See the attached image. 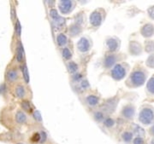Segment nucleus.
<instances>
[{
  "instance_id": "f8f14e48",
  "label": "nucleus",
  "mask_w": 154,
  "mask_h": 144,
  "mask_svg": "<svg viewBox=\"0 0 154 144\" xmlns=\"http://www.w3.org/2000/svg\"><path fill=\"white\" fill-rule=\"evenodd\" d=\"M135 114V108L132 105H127L123 109V115L127 119H132Z\"/></svg>"
},
{
  "instance_id": "c03bdc74",
  "label": "nucleus",
  "mask_w": 154,
  "mask_h": 144,
  "mask_svg": "<svg viewBox=\"0 0 154 144\" xmlns=\"http://www.w3.org/2000/svg\"><path fill=\"white\" fill-rule=\"evenodd\" d=\"M17 144H24V143H17Z\"/></svg>"
},
{
  "instance_id": "a19ab883",
  "label": "nucleus",
  "mask_w": 154,
  "mask_h": 144,
  "mask_svg": "<svg viewBox=\"0 0 154 144\" xmlns=\"http://www.w3.org/2000/svg\"><path fill=\"white\" fill-rule=\"evenodd\" d=\"M81 73H75V75H74V77H73V79H74V80L75 81H79L81 79Z\"/></svg>"
},
{
  "instance_id": "dca6fc26",
  "label": "nucleus",
  "mask_w": 154,
  "mask_h": 144,
  "mask_svg": "<svg viewBox=\"0 0 154 144\" xmlns=\"http://www.w3.org/2000/svg\"><path fill=\"white\" fill-rule=\"evenodd\" d=\"M15 120L18 124H25L27 122V115L22 111H18L15 114Z\"/></svg>"
},
{
  "instance_id": "b1692460",
  "label": "nucleus",
  "mask_w": 154,
  "mask_h": 144,
  "mask_svg": "<svg viewBox=\"0 0 154 144\" xmlns=\"http://www.w3.org/2000/svg\"><path fill=\"white\" fill-rule=\"evenodd\" d=\"M62 54H63V57L65 60H70L72 58V53L69 48H64L62 51Z\"/></svg>"
},
{
  "instance_id": "7ed1b4c3",
  "label": "nucleus",
  "mask_w": 154,
  "mask_h": 144,
  "mask_svg": "<svg viewBox=\"0 0 154 144\" xmlns=\"http://www.w3.org/2000/svg\"><path fill=\"white\" fill-rule=\"evenodd\" d=\"M139 120L143 125H150L154 120V113L151 108H144L139 115Z\"/></svg>"
},
{
  "instance_id": "423d86ee",
  "label": "nucleus",
  "mask_w": 154,
  "mask_h": 144,
  "mask_svg": "<svg viewBox=\"0 0 154 144\" xmlns=\"http://www.w3.org/2000/svg\"><path fill=\"white\" fill-rule=\"evenodd\" d=\"M74 7V3L73 1L69 0H64V1H60L58 3V9L60 12L63 15L69 14Z\"/></svg>"
},
{
  "instance_id": "e433bc0d",
  "label": "nucleus",
  "mask_w": 154,
  "mask_h": 144,
  "mask_svg": "<svg viewBox=\"0 0 154 144\" xmlns=\"http://www.w3.org/2000/svg\"><path fill=\"white\" fill-rule=\"evenodd\" d=\"M133 143L134 144H144V140L142 137H137L134 139L133 141Z\"/></svg>"
},
{
  "instance_id": "c85d7f7f",
  "label": "nucleus",
  "mask_w": 154,
  "mask_h": 144,
  "mask_svg": "<svg viewBox=\"0 0 154 144\" xmlns=\"http://www.w3.org/2000/svg\"><path fill=\"white\" fill-rule=\"evenodd\" d=\"M134 131L135 132V134H137L138 137H141V136H143V135L145 134L144 130H143L141 127H140V126H135Z\"/></svg>"
},
{
  "instance_id": "bb28decb",
  "label": "nucleus",
  "mask_w": 154,
  "mask_h": 144,
  "mask_svg": "<svg viewBox=\"0 0 154 144\" xmlns=\"http://www.w3.org/2000/svg\"><path fill=\"white\" fill-rule=\"evenodd\" d=\"M147 90L151 93L154 94V77L153 78H151L147 83Z\"/></svg>"
},
{
  "instance_id": "473e14b6",
  "label": "nucleus",
  "mask_w": 154,
  "mask_h": 144,
  "mask_svg": "<svg viewBox=\"0 0 154 144\" xmlns=\"http://www.w3.org/2000/svg\"><path fill=\"white\" fill-rule=\"evenodd\" d=\"M146 50L148 52H150L152 50H154V42H153V41L147 42V44H146Z\"/></svg>"
},
{
  "instance_id": "0eeeda50",
  "label": "nucleus",
  "mask_w": 154,
  "mask_h": 144,
  "mask_svg": "<svg viewBox=\"0 0 154 144\" xmlns=\"http://www.w3.org/2000/svg\"><path fill=\"white\" fill-rule=\"evenodd\" d=\"M106 46L110 51L111 52L117 51L119 49V41L117 38L110 37L106 39Z\"/></svg>"
},
{
  "instance_id": "aec40b11",
  "label": "nucleus",
  "mask_w": 154,
  "mask_h": 144,
  "mask_svg": "<svg viewBox=\"0 0 154 144\" xmlns=\"http://www.w3.org/2000/svg\"><path fill=\"white\" fill-rule=\"evenodd\" d=\"M68 70L70 73H76L78 71V65L75 61H69L67 64Z\"/></svg>"
},
{
  "instance_id": "6ab92c4d",
  "label": "nucleus",
  "mask_w": 154,
  "mask_h": 144,
  "mask_svg": "<svg viewBox=\"0 0 154 144\" xmlns=\"http://www.w3.org/2000/svg\"><path fill=\"white\" fill-rule=\"evenodd\" d=\"M17 78H18V73H17L16 70L12 69V70H9L7 73V79L9 81H11V82L15 81V80L17 79Z\"/></svg>"
},
{
  "instance_id": "5701e85b",
  "label": "nucleus",
  "mask_w": 154,
  "mask_h": 144,
  "mask_svg": "<svg viewBox=\"0 0 154 144\" xmlns=\"http://www.w3.org/2000/svg\"><path fill=\"white\" fill-rule=\"evenodd\" d=\"M122 138L124 142L126 143H129L132 141V138H133V133L130 132V131H125L123 133L122 135Z\"/></svg>"
},
{
  "instance_id": "412c9836",
  "label": "nucleus",
  "mask_w": 154,
  "mask_h": 144,
  "mask_svg": "<svg viewBox=\"0 0 154 144\" xmlns=\"http://www.w3.org/2000/svg\"><path fill=\"white\" fill-rule=\"evenodd\" d=\"M93 118L98 122L104 121L105 120V113L103 111H96L93 114Z\"/></svg>"
},
{
  "instance_id": "c756f323",
  "label": "nucleus",
  "mask_w": 154,
  "mask_h": 144,
  "mask_svg": "<svg viewBox=\"0 0 154 144\" xmlns=\"http://www.w3.org/2000/svg\"><path fill=\"white\" fill-rule=\"evenodd\" d=\"M33 118H34L35 120H37V121H39V122L42 121V116H41V114H40V113H39V110H35V111L33 112Z\"/></svg>"
},
{
  "instance_id": "f3484780",
  "label": "nucleus",
  "mask_w": 154,
  "mask_h": 144,
  "mask_svg": "<svg viewBox=\"0 0 154 144\" xmlns=\"http://www.w3.org/2000/svg\"><path fill=\"white\" fill-rule=\"evenodd\" d=\"M57 44L61 47L64 46L67 44L68 43V38L65 34L63 33H59L57 37Z\"/></svg>"
},
{
  "instance_id": "2eb2a0df",
  "label": "nucleus",
  "mask_w": 154,
  "mask_h": 144,
  "mask_svg": "<svg viewBox=\"0 0 154 144\" xmlns=\"http://www.w3.org/2000/svg\"><path fill=\"white\" fill-rule=\"evenodd\" d=\"M81 32V27L76 24H73L69 26V33L72 37H75Z\"/></svg>"
},
{
  "instance_id": "f03ea898",
  "label": "nucleus",
  "mask_w": 154,
  "mask_h": 144,
  "mask_svg": "<svg viewBox=\"0 0 154 144\" xmlns=\"http://www.w3.org/2000/svg\"><path fill=\"white\" fill-rule=\"evenodd\" d=\"M126 73H127V70H126L125 67L120 63L116 64L111 71V77L115 80H118V81L122 80L126 76Z\"/></svg>"
},
{
  "instance_id": "58836bf2",
  "label": "nucleus",
  "mask_w": 154,
  "mask_h": 144,
  "mask_svg": "<svg viewBox=\"0 0 154 144\" xmlns=\"http://www.w3.org/2000/svg\"><path fill=\"white\" fill-rule=\"evenodd\" d=\"M46 138H47V136H46V133L45 131H42L40 133V143H43L46 141Z\"/></svg>"
},
{
  "instance_id": "20e7f679",
  "label": "nucleus",
  "mask_w": 154,
  "mask_h": 144,
  "mask_svg": "<svg viewBox=\"0 0 154 144\" xmlns=\"http://www.w3.org/2000/svg\"><path fill=\"white\" fill-rule=\"evenodd\" d=\"M103 20H104V14L99 9H96L93 11L90 15V18H89L90 25H92L93 27L99 26L102 24Z\"/></svg>"
},
{
  "instance_id": "79ce46f5",
  "label": "nucleus",
  "mask_w": 154,
  "mask_h": 144,
  "mask_svg": "<svg viewBox=\"0 0 154 144\" xmlns=\"http://www.w3.org/2000/svg\"><path fill=\"white\" fill-rule=\"evenodd\" d=\"M150 133H151L153 136H154V126H153V127L150 129Z\"/></svg>"
},
{
  "instance_id": "cd10ccee",
  "label": "nucleus",
  "mask_w": 154,
  "mask_h": 144,
  "mask_svg": "<svg viewBox=\"0 0 154 144\" xmlns=\"http://www.w3.org/2000/svg\"><path fill=\"white\" fill-rule=\"evenodd\" d=\"M21 108H22L25 111H27V112L31 111V109H32L31 104H30V102H29L28 101H23V102H21Z\"/></svg>"
},
{
  "instance_id": "7c9ffc66",
  "label": "nucleus",
  "mask_w": 154,
  "mask_h": 144,
  "mask_svg": "<svg viewBox=\"0 0 154 144\" xmlns=\"http://www.w3.org/2000/svg\"><path fill=\"white\" fill-rule=\"evenodd\" d=\"M147 65L150 67H153L154 68V55H151L147 61Z\"/></svg>"
},
{
  "instance_id": "4be33fe9",
  "label": "nucleus",
  "mask_w": 154,
  "mask_h": 144,
  "mask_svg": "<svg viewBox=\"0 0 154 144\" xmlns=\"http://www.w3.org/2000/svg\"><path fill=\"white\" fill-rule=\"evenodd\" d=\"M21 71H22V75H23V78L25 79V82L26 83H28L29 82V74H28V70H27V67L26 64H23L22 67H21Z\"/></svg>"
},
{
  "instance_id": "2f4dec72",
  "label": "nucleus",
  "mask_w": 154,
  "mask_h": 144,
  "mask_svg": "<svg viewBox=\"0 0 154 144\" xmlns=\"http://www.w3.org/2000/svg\"><path fill=\"white\" fill-rule=\"evenodd\" d=\"M50 16L52 18V20L57 19V18L59 16V15H58V13H57V11L56 9H50Z\"/></svg>"
},
{
  "instance_id": "a211bd4d",
  "label": "nucleus",
  "mask_w": 154,
  "mask_h": 144,
  "mask_svg": "<svg viewBox=\"0 0 154 144\" xmlns=\"http://www.w3.org/2000/svg\"><path fill=\"white\" fill-rule=\"evenodd\" d=\"M15 94L17 96V98H23L26 95L25 88L22 85H17L15 90Z\"/></svg>"
},
{
  "instance_id": "a878e982",
  "label": "nucleus",
  "mask_w": 154,
  "mask_h": 144,
  "mask_svg": "<svg viewBox=\"0 0 154 144\" xmlns=\"http://www.w3.org/2000/svg\"><path fill=\"white\" fill-rule=\"evenodd\" d=\"M53 22H54V24H55L57 27H61V26H63L64 25L65 20H64L63 17L58 16L57 19H54V20H53Z\"/></svg>"
},
{
  "instance_id": "1a4fd4ad",
  "label": "nucleus",
  "mask_w": 154,
  "mask_h": 144,
  "mask_svg": "<svg viewBox=\"0 0 154 144\" xmlns=\"http://www.w3.org/2000/svg\"><path fill=\"white\" fill-rule=\"evenodd\" d=\"M141 34L146 37V38H149L151 36H153L154 32V27L152 24H146L142 28H141Z\"/></svg>"
},
{
  "instance_id": "4c0bfd02",
  "label": "nucleus",
  "mask_w": 154,
  "mask_h": 144,
  "mask_svg": "<svg viewBox=\"0 0 154 144\" xmlns=\"http://www.w3.org/2000/svg\"><path fill=\"white\" fill-rule=\"evenodd\" d=\"M32 141L33 142H40V134L39 133H35L33 137H32Z\"/></svg>"
},
{
  "instance_id": "4468645a",
  "label": "nucleus",
  "mask_w": 154,
  "mask_h": 144,
  "mask_svg": "<svg viewBox=\"0 0 154 144\" xmlns=\"http://www.w3.org/2000/svg\"><path fill=\"white\" fill-rule=\"evenodd\" d=\"M16 58L17 61L21 62L24 59V50H23V46L21 42H18L17 45V50H16Z\"/></svg>"
},
{
  "instance_id": "393cba45",
  "label": "nucleus",
  "mask_w": 154,
  "mask_h": 144,
  "mask_svg": "<svg viewBox=\"0 0 154 144\" xmlns=\"http://www.w3.org/2000/svg\"><path fill=\"white\" fill-rule=\"evenodd\" d=\"M115 125V120L112 118H105L104 120V126L107 128H111Z\"/></svg>"
},
{
  "instance_id": "f704fd0d",
  "label": "nucleus",
  "mask_w": 154,
  "mask_h": 144,
  "mask_svg": "<svg viewBox=\"0 0 154 144\" xmlns=\"http://www.w3.org/2000/svg\"><path fill=\"white\" fill-rule=\"evenodd\" d=\"M21 26L20 21L17 20V21H16V24H15V32H16V34H17L19 37L21 36Z\"/></svg>"
},
{
  "instance_id": "ddd939ff",
  "label": "nucleus",
  "mask_w": 154,
  "mask_h": 144,
  "mask_svg": "<svg viewBox=\"0 0 154 144\" xmlns=\"http://www.w3.org/2000/svg\"><path fill=\"white\" fill-rule=\"evenodd\" d=\"M86 102L90 107H95L99 102V97L95 95H89L86 97Z\"/></svg>"
},
{
  "instance_id": "ea45409f",
  "label": "nucleus",
  "mask_w": 154,
  "mask_h": 144,
  "mask_svg": "<svg viewBox=\"0 0 154 144\" xmlns=\"http://www.w3.org/2000/svg\"><path fill=\"white\" fill-rule=\"evenodd\" d=\"M148 14H149V16H150L152 19H154V6L150 7V8L148 9Z\"/></svg>"
},
{
  "instance_id": "f257e3e1",
  "label": "nucleus",
  "mask_w": 154,
  "mask_h": 144,
  "mask_svg": "<svg viewBox=\"0 0 154 144\" xmlns=\"http://www.w3.org/2000/svg\"><path fill=\"white\" fill-rule=\"evenodd\" d=\"M129 81L135 87L141 86L146 81V75L142 71H135L131 73L129 77Z\"/></svg>"
},
{
  "instance_id": "37998d69",
  "label": "nucleus",
  "mask_w": 154,
  "mask_h": 144,
  "mask_svg": "<svg viewBox=\"0 0 154 144\" xmlns=\"http://www.w3.org/2000/svg\"><path fill=\"white\" fill-rule=\"evenodd\" d=\"M151 144H154V140H153V141L151 142Z\"/></svg>"
},
{
  "instance_id": "39448f33",
  "label": "nucleus",
  "mask_w": 154,
  "mask_h": 144,
  "mask_svg": "<svg viewBox=\"0 0 154 144\" xmlns=\"http://www.w3.org/2000/svg\"><path fill=\"white\" fill-rule=\"evenodd\" d=\"M76 48L81 53L88 52L90 50V49H91V41H90V39L87 37H85V36L81 37L78 40V42L76 44Z\"/></svg>"
},
{
  "instance_id": "72a5a7b5",
  "label": "nucleus",
  "mask_w": 154,
  "mask_h": 144,
  "mask_svg": "<svg viewBox=\"0 0 154 144\" xmlns=\"http://www.w3.org/2000/svg\"><path fill=\"white\" fill-rule=\"evenodd\" d=\"M75 24H76V25H78V26H81V25L82 22H83V16L81 15V14H79L77 16H75Z\"/></svg>"
},
{
  "instance_id": "c9c22d12",
  "label": "nucleus",
  "mask_w": 154,
  "mask_h": 144,
  "mask_svg": "<svg viewBox=\"0 0 154 144\" xmlns=\"http://www.w3.org/2000/svg\"><path fill=\"white\" fill-rule=\"evenodd\" d=\"M80 85H81V87L82 89H87V88H88L90 86V85H89V83H88V81L87 79H82Z\"/></svg>"
},
{
  "instance_id": "6e6552de",
  "label": "nucleus",
  "mask_w": 154,
  "mask_h": 144,
  "mask_svg": "<svg viewBox=\"0 0 154 144\" xmlns=\"http://www.w3.org/2000/svg\"><path fill=\"white\" fill-rule=\"evenodd\" d=\"M117 100L116 98H112V99H109L106 101V102L104 104V113H113L114 110L116 109L117 107Z\"/></svg>"
},
{
  "instance_id": "9b49d317",
  "label": "nucleus",
  "mask_w": 154,
  "mask_h": 144,
  "mask_svg": "<svg viewBox=\"0 0 154 144\" xmlns=\"http://www.w3.org/2000/svg\"><path fill=\"white\" fill-rule=\"evenodd\" d=\"M141 45L138 42H131L129 44V51L132 55H139L141 53Z\"/></svg>"
},
{
  "instance_id": "9d476101",
  "label": "nucleus",
  "mask_w": 154,
  "mask_h": 144,
  "mask_svg": "<svg viewBox=\"0 0 154 144\" xmlns=\"http://www.w3.org/2000/svg\"><path fill=\"white\" fill-rule=\"evenodd\" d=\"M117 61V57L114 55H108L105 56L104 60V66L106 68H110L112 66H115V63Z\"/></svg>"
}]
</instances>
